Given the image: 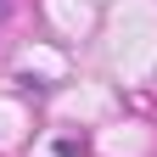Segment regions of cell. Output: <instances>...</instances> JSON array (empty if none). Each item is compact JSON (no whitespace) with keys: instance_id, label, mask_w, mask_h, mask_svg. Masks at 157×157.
I'll use <instances>...</instances> for the list:
<instances>
[{"instance_id":"6da1fadb","label":"cell","mask_w":157,"mask_h":157,"mask_svg":"<svg viewBox=\"0 0 157 157\" xmlns=\"http://www.w3.org/2000/svg\"><path fill=\"white\" fill-rule=\"evenodd\" d=\"M6 17H11V0H0V23H6Z\"/></svg>"}]
</instances>
